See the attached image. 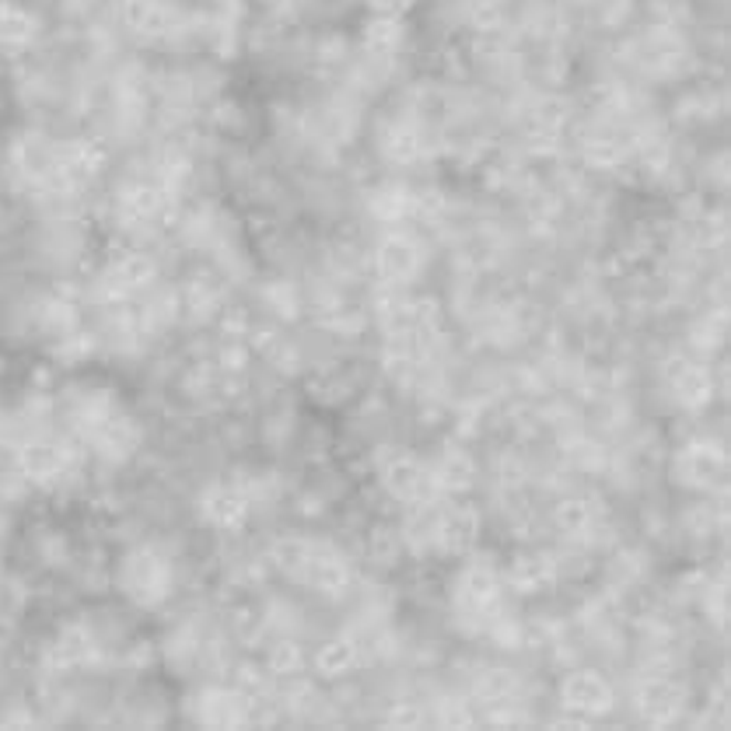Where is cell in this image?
<instances>
[{
    "label": "cell",
    "mask_w": 731,
    "mask_h": 731,
    "mask_svg": "<svg viewBox=\"0 0 731 731\" xmlns=\"http://www.w3.org/2000/svg\"><path fill=\"white\" fill-rule=\"evenodd\" d=\"M378 270L389 284H406L420 270V246L410 234H389L378 249Z\"/></svg>",
    "instance_id": "6da1fadb"
},
{
    "label": "cell",
    "mask_w": 731,
    "mask_h": 731,
    "mask_svg": "<svg viewBox=\"0 0 731 731\" xmlns=\"http://www.w3.org/2000/svg\"><path fill=\"white\" fill-rule=\"evenodd\" d=\"M564 693H567V703L582 707V711H606L609 707V686L602 682L598 676H588V672H577L567 682Z\"/></svg>",
    "instance_id": "3957f363"
},
{
    "label": "cell",
    "mask_w": 731,
    "mask_h": 731,
    "mask_svg": "<svg viewBox=\"0 0 731 731\" xmlns=\"http://www.w3.org/2000/svg\"><path fill=\"white\" fill-rule=\"evenodd\" d=\"M35 39V18L18 4H0V53H21Z\"/></svg>",
    "instance_id": "7a4b0ae2"
}]
</instances>
